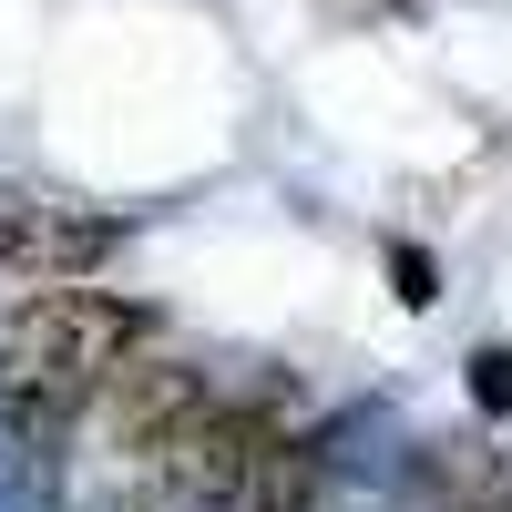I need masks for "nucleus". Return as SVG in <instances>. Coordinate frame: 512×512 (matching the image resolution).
<instances>
[{
    "mask_svg": "<svg viewBox=\"0 0 512 512\" xmlns=\"http://www.w3.org/2000/svg\"><path fill=\"white\" fill-rule=\"evenodd\" d=\"M21 216H31V195L0 185V267H11V246H21Z\"/></svg>",
    "mask_w": 512,
    "mask_h": 512,
    "instance_id": "7",
    "label": "nucleus"
},
{
    "mask_svg": "<svg viewBox=\"0 0 512 512\" xmlns=\"http://www.w3.org/2000/svg\"><path fill=\"white\" fill-rule=\"evenodd\" d=\"M379 11H410V0H379Z\"/></svg>",
    "mask_w": 512,
    "mask_h": 512,
    "instance_id": "8",
    "label": "nucleus"
},
{
    "mask_svg": "<svg viewBox=\"0 0 512 512\" xmlns=\"http://www.w3.org/2000/svg\"><path fill=\"white\" fill-rule=\"evenodd\" d=\"M390 297H400V308H431V297H441V267H431V246L390 236Z\"/></svg>",
    "mask_w": 512,
    "mask_h": 512,
    "instance_id": "5",
    "label": "nucleus"
},
{
    "mask_svg": "<svg viewBox=\"0 0 512 512\" xmlns=\"http://www.w3.org/2000/svg\"><path fill=\"white\" fill-rule=\"evenodd\" d=\"M267 451H277V420H267V410H226V400H205L185 431L164 441V482L195 492V502H226Z\"/></svg>",
    "mask_w": 512,
    "mask_h": 512,
    "instance_id": "2",
    "label": "nucleus"
},
{
    "mask_svg": "<svg viewBox=\"0 0 512 512\" xmlns=\"http://www.w3.org/2000/svg\"><path fill=\"white\" fill-rule=\"evenodd\" d=\"M461 369H472V400H482L492 420H512V349H502V338H482Z\"/></svg>",
    "mask_w": 512,
    "mask_h": 512,
    "instance_id": "6",
    "label": "nucleus"
},
{
    "mask_svg": "<svg viewBox=\"0 0 512 512\" xmlns=\"http://www.w3.org/2000/svg\"><path fill=\"white\" fill-rule=\"evenodd\" d=\"M144 338H154V308H144V297L52 277L31 308H11V328H0V379H72V390H103Z\"/></svg>",
    "mask_w": 512,
    "mask_h": 512,
    "instance_id": "1",
    "label": "nucleus"
},
{
    "mask_svg": "<svg viewBox=\"0 0 512 512\" xmlns=\"http://www.w3.org/2000/svg\"><path fill=\"white\" fill-rule=\"evenodd\" d=\"M113 246H123V226H103V216H52V205H31V216H21V246H11V267H21V277H93Z\"/></svg>",
    "mask_w": 512,
    "mask_h": 512,
    "instance_id": "4",
    "label": "nucleus"
},
{
    "mask_svg": "<svg viewBox=\"0 0 512 512\" xmlns=\"http://www.w3.org/2000/svg\"><path fill=\"white\" fill-rule=\"evenodd\" d=\"M205 400H216V390H205V369H185V359L113 369V379H103V431L134 451V461H164V441H175Z\"/></svg>",
    "mask_w": 512,
    "mask_h": 512,
    "instance_id": "3",
    "label": "nucleus"
}]
</instances>
